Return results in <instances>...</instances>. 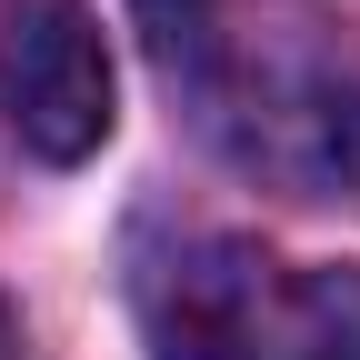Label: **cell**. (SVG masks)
Instances as JSON below:
<instances>
[{
	"label": "cell",
	"instance_id": "1",
	"mask_svg": "<svg viewBox=\"0 0 360 360\" xmlns=\"http://www.w3.org/2000/svg\"><path fill=\"white\" fill-rule=\"evenodd\" d=\"M220 160L300 200L360 191V40L340 0H130Z\"/></svg>",
	"mask_w": 360,
	"mask_h": 360
},
{
	"label": "cell",
	"instance_id": "2",
	"mask_svg": "<svg viewBox=\"0 0 360 360\" xmlns=\"http://www.w3.org/2000/svg\"><path fill=\"white\" fill-rule=\"evenodd\" d=\"M150 360H360V270L200 240L150 281Z\"/></svg>",
	"mask_w": 360,
	"mask_h": 360
},
{
	"label": "cell",
	"instance_id": "3",
	"mask_svg": "<svg viewBox=\"0 0 360 360\" xmlns=\"http://www.w3.org/2000/svg\"><path fill=\"white\" fill-rule=\"evenodd\" d=\"M0 110L40 160H90L110 141V51L90 0H0Z\"/></svg>",
	"mask_w": 360,
	"mask_h": 360
},
{
	"label": "cell",
	"instance_id": "4",
	"mask_svg": "<svg viewBox=\"0 0 360 360\" xmlns=\"http://www.w3.org/2000/svg\"><path fill=\"white\" fill-rule=\"evenodd\" d=\"M0 360H20V321H11V300H0Z\"/></svg>",
	"mask_w": 360,
	"mask_h": 360
}]
</instances>
